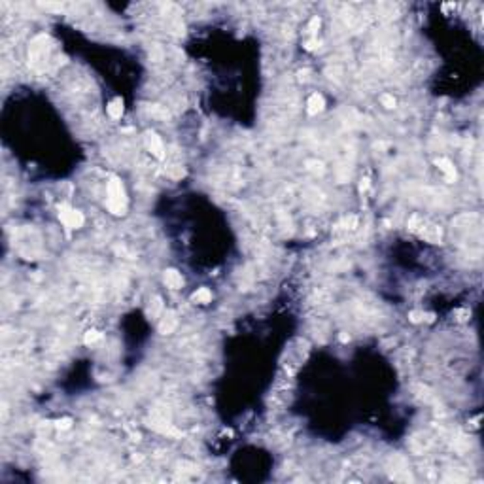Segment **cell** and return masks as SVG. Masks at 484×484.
I'll return each instance as SVG.
<instances>
[{
    "label": "cell",
    "instance_id": "6da1fadb",
    "mask_svg": "<svg viewBox=\"0 0 484 484\" xmlns=\"http://www.w3.org/2000/svg\"><path fill=\"white\" fill-rule=\"evenodd\" d=\"M106 191H108V199H106L108 210L112 214H116V216H123L125 210H127V195H125V188L120 182V178L112 176L110 182H108Z\"/></svg>",
    "mask_w": 484,
    "mask_h": 484
},
{
    "label": "cell",
    "instance_id": "7a4b0ae2",
    "mask_svg": "<svg viewBox=\"0 0 484 484\" xmlns=\"http://www.w3.org/2000/svg\"><path fill=\"white\" fill-rule=\"evenodd\" d=\"M408 229H410L412 233L418 234L420 238L432 242V244H439L442 238L441 227L432 224V222H428V220H424V218H420V216H412L410 220H408Z\"/></svg>",
    "mask_w": 484,
    "mask_h": 484
},
{
    "label": "cell",
    "instance_id": "3957f363",
    "mask_svg": "<svg viewBox=\"0 0 484 484\" xmlns=\"http://www.w3.org/2000/svg\"><path fill=\"white\" fill-rule=\"evenodd\" d=\"M59 218L68 229H80L84 225V214L80 210H76V208L68 206V204H60L59 206Z\"/></svg>",
    "mask_w": 484,
    "mask_h": 484
},
{
    "label": "cell",
    "instance_id": "277c9868",
    "mask_svg": "<svg viewBox=\"0 0 484 484\" xmlns=\"http://www.w3.org/2000/svg\"><path fill=\"white\" fill-rule=\"evenodd\" d=\"M144 142H146V148L150 150L152 156H156L157 159H164V146L156 132L148 130L146 134H144Z\"/></svg>",
    "mask_w": 484,
    "mask_h": 484
},
{
    "label": "cell",
    "instance_id": "5b68a950",
    "mask_svg": "<svg viewBox=\"0 0 484 484\" xmlns=\"http://www.w3.org/2000/svg\"><path fill=\"white\" fill-rule=\"evenodd\" d=\"M176 326H178L176 312L166 310V312H163V314H161L159 324H157V329H159V333H161V335H170L174 329H176Z\"/></svg>",
    "mask_w": 484,
    "mask_h": 484
},
{
    "label": "cell",
    "instance_id": "8992f818",
    "mask_svg": "<svg viewBox=\"0 0 484 484\" xmlns=\"http://www.w3.org/2000/svg\"><path fill=\"white\" fill-rule=\"evenodd\" d=\"M163 280L166 288H170V290H180L184 286V278H182V274L176 268H166L163 274Z\"/></svg>",
    "mask_w": 484,
    "mask_h": 484
},
{
    "label": "cell",
    "instance_id": "52a82bcc",
    "mask_svg": "<svg viewBox=\"0 0 484 484\" xmlns=\"http://www.w3.org/2000/svg\"><path fill=\"white\" fill-rule=\"evenodd\" d=\"M437 166H439V170L444 174V178H446V180L456 182V178H458V172H456L454 163H452L450 159H446V157H439V159H437Z\"/></svg>",
    "mask_w": 484,
    "mask_h": 484
},
{
    "label": "cell",
    "instance_id": "ba28073f",
    "mask_svg": "<svg viewBox=\"0 0 484 484\" xmlns=\"http://www.w3.org/2000/svg\"><path fill=\"white\" fill-rule=\"evenodd\" d=\"M324 108H326L324 96H322L320 93H312V95L308 96V100H306V110H308V114H310V116H316V114H320Z\"/></svg>",
    "mask_w": 484,
    "mask_h": 484
},
{
    "label": "cell",
    "instance_id": "9c48e42d",
    "mask_svg": "<svg viewBox=\"0 0 484 484\" xmlns=\"http://www.w3.org/2000/svg\"><path fill=\"white\" fill-rule=\"evenodd\" d=\"M161 314H163V301H161V297H154L148 304L146 316L150 320H157V318H161Z\"/></svg>",
    "mask_w": 484,
    "mask_h": 484
},
{
    "label": "cell",
    "instance_id": "30bf717a",
    "mask_svg": "<svg viewBox=\"0 0 484 484\" xmlns=\"http://www.w3.org/2000/svg\"><path fill=\"white\" fill-rule=\"evenodd\" d=\"M191 301L197 302V304H206L212 301V292L208 288H199L195 294L191 295Z\"/></svg>",
    "mask_w": 484,
    "mask_h": 484
},
{
    "label": "cell",
    "instance_id": "8fae6325",
    "mask_svg": "<svg viewBox=\"0 0 484 484\" xmlns=\"http://www.w3.org/2000/svg\"><path fill=\"white\" fill-rule=\"evenodd\" d=\"M108 116L112 118V120H121V116H123V102H121V98H114V100H110V104H108Z\"/></svg>",
    "mask_w": 484,
    "mask_h": 484
},
{
    "label": "cell",
    "instance_id": "7c38bea8",
    "mask_svg": "<svg viewBox=\"0 0 484 484\" xmlns=\"http://www.w3.org/2000/svg\"><path fill=\"white\" fill-rule=\"evenodd\" d=\"M408 318H410V322H414V324H418V322H432L433 320V314H426V312H418V310H412L410 314H408Z\"/></svg>",
    "mask_w": 484,
    "mask_h": 484
},
{
    "label": "cell",
    "instance_id": "4fadbf2b",
    "mask_svg": "<svg viewBox=\"0 0 484 484\" xmlns=\"http://www.w3.org/2000/svg\"><path fill=\"white\" fill-rule=\"evenodd\" d=\"M100 337H102V333L100 331H96V329H91V331H87L86 337H84V342L86 344H95L96 340H100Z\"/></svg>",
    "mask_w": 484,
    "mask_h": 484
},
{
    "label": "cell",
    "instance_id": "5bb4252c",
    "mask_svg": "<svg viewBox=\"0 0 484 484\" xmlns=\"http://www.w3.org/2000/svg\"><path fill=\"white\" fill-rule=\"evenodd\" d=\"M380 102L386 106V108H396V98L392 95H382L380 96Z\"/></svg>",
    "mask_w": 484,
    "mask_h": 484
},
{
    "label": "cell",
    "instance_id": "9a60e30c",
    "mask_svg": "<svg viewBox=\"0 0 484 484\" xmlns=\"http://www.w3.org/2000/svg\"><path fill=\"white\" fill-rule=\"evenodd\" d=\"M70 424H72V420L70 418H62V420H59L57 422V428H62V430H68Z\"/></svg>",
    "mask_w": 484,
    "mask_h": 484
},
{
    "label": "cell",
    "instance_id": "2e32d148",
    "mask_svg": "<svg viewBox=\"0 0 484 484\" xmlns=\"http://www.w3.org/2000/svg\"><path fill=\"white\" fill-rule=\"evenodd\" d=\"M318 26H320V18H314L310 21V25H308V30H310V32H316Z\"/></svg>",
    "mask_w": 484,
    "mask_h": 484
}]
</instances>
